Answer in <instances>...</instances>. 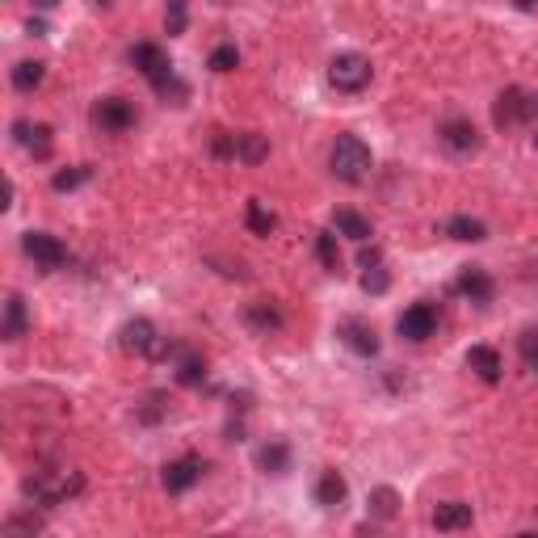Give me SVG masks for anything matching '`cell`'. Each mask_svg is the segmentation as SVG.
I'll list each match as a JSON object with an SVG mask.
<instances>
[{
  "instance_id": "obj_1",
  "label": "cell",
  "mask_w": 538,
  "mask_h": 538,
  "mask_svg": "<svg viewBox=\"0 0 538 538\" xmlns=\"http://www.w3.org/2000/svg\"><path fill=\"white\" fill-rule=\"evenodd\" d=\"M80 488H85V476L72 467H34V476H25V496L42 509L72 501Z\"/></svg>"
},
{
  "instance_id": "obj_2",
  "label": "cell",
  "mask_w": 538,
  "mask_h": 538,
  "mask_svg": "<svg viewBox=\"0 0 538 538\" xmlns=\"http://www.w3.org/2000/svg\"><path fill=\"white\" fill-rule=\"evenodd\" d=\"M492 123L501 131H522V126L538 123V93L526 85H509L492 106Z\"/></svg>"
},
{
  "instance_id": "obj_3",
  "label": "cell",
  "mask_w": 538,
  "mask_h": 538,
  "mask_svg": "<svg viewBox=\"0 0 538 538\" xmlns=\"http://www.w3.org/2000/svg\"><path fill=\"white\" fill-rule=\"evenodd\" d=\"M118 341H123L126 354L152 357V362H169V357L177 354V345H172L169 337H160L152 320H126L123 332H118Z\"/></svg>"
},
{
  "instance_id": "obj_4",
  "label": "cell",
  "mask_w": 538,
  "mask_h": 538,
  "mask_svg": "<svg viewBox=\"0 0 538 538\" xmlns=\"http://www.w3.org/2000/svg\"><path fill=\"white\" fill-rule=\"evenodd\" d=\"M332 172L341 177L345 185H362L370 177V147L357 139V134H341L332 144Z\"/></svg>"
},
{
  "instance_id": "obj_5",
  "label": "cell",
  "mask_w": 538,
  "mask_h": 538,
  "mask_svg": "<svg viewBox=\"0 0 538 538\" xmlns=\"http://www.w3.org/2000/svg\"><path fill=\"white\" fill-rule=\"evenodd\" d=\"M370 76H375V68H370V60L362 51H341V55L329 63V85L337 88V93H362V88L370 85Z\"/></svg>"
},
{
  "instance_id": "obj_6",
  "label": "cell",
  "mask_w": 538,
  "mask_h": 538,
  "mask_svg": "<svg viewBox=\"0 0 538 538\" xmlns=\"http://www.w3.org/2000/svg\"><path fill=\"white\" fill-rule=\"evenodd\" d=\"M22 248H25V257L34 261L38 269H47V274L68 265V248H63L60 236H51V232H25Z\"/></svg>"
},
{
  "instance_id": "obj_7",
  "label": "cell",
  "mask_w": 538,
  "mask_h": 538,
  "mask_svg": "<svg viewBox=\"0 0 538 538\" xmlns=\"http://www.w3.org/2000/svg\"><path fill=\"white\" fill-rule=\"evenodd\" d=\"M215 152L227 160H240V164H261L269 156V144L253 131H240V134H219L215 139Z\"/></svg>"
},
{
  "instance_id": "obj_8",
  "label": "cell",
  "mask_w": 538,
  "mask_h": 538,
  "mask_svg": "<svg viewBox=\"0 0 538 538\" xmlns=\"http://www.w3.org/2000/svg\"><path fill=\"white\" fill-rule=\"evenodd\" d=\"M337 337H341V345H345V349H354L357 357H375V354H379V332L370 329L366 320L345 316L341 324H337Z\"/></svg>"
},
{
  "instance_id": "obj_9",
  "label": "cell",
  "mask_w": 538,
  "mask_h": 538,
  "mask_svg": "<svg viewBox=\"0 0 538 538\" xmlns=\"http://www.w3.org/2000/svg\"><path fill=\"white\" fill-rule=\"evenodd\" d=\"M395 329H400V337H408V341H429V337L438 332V307L413 303L400 320H395Z\"/></svg>"
},
{
  "instance_id": "obj_10",
  "label": "cell",
  "mask_w": 538,
  "mask_h": 538,
  "mask_svg": "<svg viewBox=\"0 0 538 538\" xmlns=\"http://www.w3.org/2000/svg\"><path fill=\"white\" fill-rule=\"evenodd\" d=\"M13 139L30 152L34 160H51V152H55V134H51L47 123H30V118H17L13 123Z\"/></svg>"
},
{
  "instance_id": "obj_11",
  "label": "cell",
  "mask_w": 538,
  "mask_h": 538,
  "mask_svg": "<svg viewBox=\"0 0 538 538\" xmlns=\"http://www.w3.org/2000/svg\"><path fill=\"white\" fill-rule=\"evenodd\" d=\"M93 123L110 134H123L134 126V106L126 97H101L97 110H93Z\"/></svg>"
},
{
  "instance_id": "obj_12",
  "label": "cell",
  "mask_w": 538,
  "mask_h": 538,
  "mask_svg": "<svg viewBox=\"0 0 538 538\" xmlns=\"http://www.w3.org/2000/svg\"><path fill=\"white\" fill-rule=\"evenodd\" d=\"M131 63L147 76V80H152V88H156L160 80H169V76H172L169 55H164L156 42H134V47H131Z\"/></svg>"
},
{
  "instance_id": "obj_13",
  "label": "cell",
  "mask_w": 538,
  "mask_h": 538,
  "mask_svg": "<svg viewBox=\"0 0 538 538\" xmlns=\"http://www.w3.org/2000/svg\"><path fill=\"white\" fill-rule=\"evenodd\" d=\"M438 139H441V147H450L459 156H467V152L479 147V131L471 118H446V123L438 126Z\"/></svg>"
},
{
  "instance_id": "obj_14",
  "label": "cell",
  "mask_w": 538,
  "mask_h": 538,
  "mask_svg": "<svg viewBox=\"0 0 538 538\" xmlns=\"http://www.w3.org/2000/svg\"><path fill=\"white\" fill-rule=\"evenodd\" d=\"M202 471H207V463L198 459V454H185V459H177V463L164 467V488L169 492H190L202 479Z\"/></svg>"
},
{
  "instance_id": "obj_15",
  "label": "cell",
  "mask_w": 538,
  "mask_h": 538,
  "mask_svg": "<svg viewBox=\"0 0 538 538\" xmlns=\"http://www.w3.org/2000/svg\"><path fill=\"white\" fill-rule=\"evenodd\" d=\"M467 370H476L484 383H501L505 362L492 345H471V349H467Z\"/></svg>"
},
{
  "instance_id": "obj_16",
  "label": "cell",
  "mask_w": 538,
  "mask_h": 538,
  "mask_svg": "<svg viewBox=\"0 0 538 538\" xmlns=\"http://www.w3.org/2000/svg\"><path fill=\"white\" fill-rule=\"evenodd\" d=\"M454 291L463 294V299H471V303H488L492 299V278L484 274V269H476V265H467L463 274H459V282H454Z\"/></svg>"
},
{
  "instance_id": "obj_17",
  "label": "cell",
  "mask_w": 538,
  "mask_h": 538,
  "mask_svg": "<svg viewBox=\"0 0 538 538\" xmlns=\"http://www.w3.org/2000/svg\"><path fill=\"white\" fill-rule=\"evenodd\" d=\"M245 324L257 332V337H269V332L282 329V311L274 303H265V299H257V303L245 307Z\"/></svg>"
},
{
  "instance_id": "obj_18",
  "label": "cell",
  "mask_w": 538,
  "mask_h": 538,
  "mask_svg": "<svg viewBox=\"0 0 538 538\" xmlns=\"http://www.w3.org/2000/svg\"><path fill=\"white\" fill-rule=\"evenodd\" d=\"M25 329H30L25 299L22 294H9V299H5V324H0V337H5V341H17V337H25Z\"/></svg>"
},
{
  "instance_id": "obj_19",
  "label": "cell",
  "mask_w": 538,
  "mask_h": 538,
  "mask_svg": "<svg viewBox=\"0 0 538 538\" xmlns=\"http://www.w3.org/2000/svg\"><path fill=\"white\" fill-rule=\"evenodd\" d=\"M471 517H476V514H471V505H467V501H446V505H438V509H433V526L450 534V530L471 526Z\"/></svg>"
},
{
  "instance_id": "obj_20",
  "label": "cell",
  "mask_w": 538,
  "mask_h": 538,
  "mask_svg": "<svg viewBox=\"0 0 538 538\" xmlns=\"http://www.w3.org/2000/svg\"><path fill=\"white\" fill-rule=\"evenodd\" d=\"M441 232L450 236V240H463V245H479V240H488V227L471 215H454V219L441 223Z\"/></svg>"
},
{
  "instance_id": "obj_21",
  "label": "cell",
  "mask_w": 538,
  "mask_h": 538,
  "mask_svg": "<svg viewBox=\"0 0 538 538\" xmlns=\"http://www.w3.org/2000/svg\"><path fill=\"white\" fill-rule=\"evenodd\" d=\"M177 383H185V387H198V383L207 379V362L194 354V349H185V345H177Z\"/></svg>"
},
{
  "instance_id": "obj_22",
  "label": "cell",
  "mask_w": 538,
  "mask_h": 538,
  "mask_svg": "<svg viewBox=\"0 0 538 538\" xmlns=\"http://www.w3.org/2000/svg\"><path fill=\"white\" fill-rule=\"evenodd\" d=\"M332 227L341 236H349V240H357V245H366L370 236H375L370 232V219H362L357 210H337V215H332Z\"/></svg>"
},
{
  "instance_id": "obj_23",
  "label": "cell",
  "mask_w": 538,
  "mask_h": 538,
  "mask_svg": "<svg viewBox=\"0 0 538 538\" xmlns=\"http://www.w3.org/2000/svg\"><path fill=\"white\" fill-rule=\"evenodd\" d=\"M42 80H47V63L22 60L17 68H13V88H17V93H34Z\"/></svg>"
},
{
  "instance_id": "obj_24",
  "label": "cell",
  "mask_w": 538,
  "mask_h": 538,
  "mask_svg": "<svg viewBox=\"0 0 538 538\" xmlns=\"http://www.w3.org/2000/svg\"><path fill=\"white\" fill-rule=\"evenodd\" d=\"M257 463H261V471H269V476H282V471L291 467V450H286V441H269V446H261Z\"/></svg>"
},
{
  "instance_id": "obj_25",
  "label": "cell",
  "mask_w": 538,
  "mask_h": 538,
  "mask_svg": "<svg viewBox=\"0 0 538 538\" xmlns=\"http://www.w3.org/2000/svg\"><path fill=\"white\" fill-rule=\"evenodd\" d=\"M366 505H370V517H379V522H392V517L400 514V496H395V488H387V484L370 492Z\"/></svg>"
},
{
  "instance_id": "obj_26",
  "label": "cell",
  "mask_w": 538,
  "mask_h": 538,
  "mask_svg": "<svg viewBox=\"0 0 538 538\" xmlns=\"http://www.w3.org/2000/svg\"><path fill=\"white\" fill-rule=\"evenodd\" d=\"M316 501L324 505V509H337V505L345 501V479L337 476V471H324L316 484Z\"/></svg>"
},
{
  "instance_id": "obj_27",
  "label": "cell",
  "mask_w": 538,
  "mask_h": 538,
  "mask_svg": "<svg viewBox=\"0 0 538 538\" xmlns=\"http://www.w3.org/2000/svg\"><path fill=\"white\" fill-rule=\"evenodd\" d=\"M42 534V522L34 517V509H22L5 522V538H38Z\"/></svg>"
},
{
  "instance_id": "obj_28",
  "label": "cell",
  "mask_w": 538,
  "mask_h": 538,
  "mask_svg": "<svg viewBox=\"0 0 538 538\" xmlns=\"http://www.w3.org/2000/svg\"><path fill=\"white\" fill-rule=\"evenodd\" d=\"M88 177H93L88 164H72V169H60L55 177H51V190H55V194H68V190H80Z\"/></svg>"
},
{
  "instance_id": "obj_29",
  "label": "cell",
  "mask_w": 538,
  "mask_h": 538,
  "mask_svg": "<svg viewBox=\"0 0 538 538\" xmlns=\"http://www.w3.org/2000/svg\"><path fill=\"white\" fill-rule=\"evenodd\" d=\"M248 227H253V236H269L274 227H278V215L265 210L257 198H253V202H248Z\"/></svg>"
},
{
  "instance_id": "obj_30",
  "label": "cell",
  "mask_w": 538,
  "mask_h": 538,
  "mask_svg": "<svg viewBox=\"0 0 538 538\" xmlns=\"http://www.w3.org/2000/svg\"><path fill=\"white\" fill-rule=\"evenodd\" d=\"M316 253H320V261H324V269L341 274V253H337V236H332V232H320V236H316Z\"/></svg>"
},
{
  "instance_id": "obj_31",
  "label": "cell",
  "mask_w": 538,
  "mask_h": 538,
  "mask_svg": "<svg viewBox=\"0 0 538 538\" xmlns=\"http://www.w3.org/2000/svg\"><path fill=\"white\" fill-rule=\"evenodd\" d=\"M156 93H160L164 101H172V106H185V97H190V85H185L181 76L172 72L169 80H160V85H156Z\"/></svg>"
},
{
  "instance_id": "obj_32",
  "label": "cell",
  "mask_w": 538,
  "mask_h": 538,
  "mask_svg": "<svg viewBox=\"0 0 538 538\" xmlns=\"http://www.w3.org/2000/svg\"><path fill=\"white\" fill-rule=\"evenodd\" d=\"M236 63H240V51L232 42H223V47L210 51V72H232Z\"/></svg>"
},
{
  "instance_id": "obj_33",
  "label": "cell",
  "mask_w": 538,
  "mask_h": 538,
  "mask_svg": "<svg viewBox=\"0 0 538 538\" xmlns=\"http://www.w3.org/2000/svg\"><path fill=\"white\" fill-rule=\"evenodd\" d=\"M517 349H522L526 370H534L538 375V332H522V337H517Z\"/></svg>"
},
{
  "instance_id": "obj_34",
  "label": "cell",
  "mask_w": 538,
  "mask_h": 538,
  "mask_svg": "<svg viewBox=\"0 0 538 538\" xmlns=\"http://www.w3.org/2000/svg\"><path fill=\"white\" fill-rule=\"evenodd\" d=\"M387 286H392V278H387V269H383V265H375V269L362 274V291H366V294H383Z\"/></svg>"
},
{
  "instance_id": "obj_35",
  "label": "cell",
  "mask_w": 538,
  "mask_h": 538,
  "mask_svg": "<svg viewBox=\"0 0 538 538\" xmlns=\"http://www.w3.org/2000/svg\"><path fill=\"white\" fill-rule=\"evenodd\" d=\"M160 416H164V392H152L144 400V408H139V421H147V425H152V421H160Z\"/></svg>"
},
{
  "instance_id": "obj_36",
  "label": "cell",
  "mask_w": 538,
  "mask_h": 538,
  "mask_svg": "<svg viewBox=\"0 0 538 538\" xmlns=\"http://www.w3.org/2000/svg\"><path fill=\"white\" fill-rule=\"evenodd\" d=\"M164 25H169V34H185V5H169Z\"/></svg>"
},
{
  "instance_id": "obj_37",
  "label": "cell",
  "mask_w": 538,
  "mask_h": 538,
  "mask_svg": "<svg viewBox=\"0 0 538 538\" xmlns=\"http://www.w3.org/2000/svg\"><path fill=\"white\" fill-rule=\"evenodd\" d=\"M357 265H362V269H375V265H383V253H379V248H375V245H362V253H357Z\"/></svg>"
},
{
  "instance_id": "obj_38",
  "label": "cell",
  "mask_w": 538,
  "mask_h": 538,
  "mask_svg": "<svg viewBox=\"0 0 538 538\" xmlns=\"http://www.w3.org/2000/svg\"><path fill=\"white\" fill-rule=\"evenodd\" d=\"M517 538H538V534H517Z\"/></svg>"
},
{
  "instance_id": "obj_39",
  "label": "cell",
  "mask_w": 538,
  "mask_h": 538,
  "mask_svg": "<svg viewBox=\"0 0 538 538\" xmlns=\"http://www.w3.org/2000/svg\"><path fill=\"white\" fill-rule=\"evenodd\" d=\"M534 147H538V134H534Z\"/></svg>"
}]
</instances>
